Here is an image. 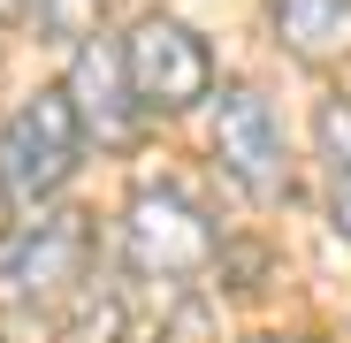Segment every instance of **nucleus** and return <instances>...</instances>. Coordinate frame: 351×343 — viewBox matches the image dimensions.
<instances>
[{
  "label": "nucleus",
  "mask_w": 351,
  "mask_h": 343,
  "mask_svg": "<svg viewBox=\"0 0 351 343\" xmlns=\"http://www.w3.org/2000/svg\"><path fill=\"white\" fill-rule=\"evenodd\" d=\"M123 77H130V92H138L145 114H184V107H199L206 84H214V53H206V38H199L191 23L145 16V23H130V38H123Z\"/></svg>",
  "instance_id": "3"
},
{
  "label": "nucleus",
  "mask_w": 351,
  "mask_h": 343,
  "mask_svg": "<svg viewBox=\"0 0 351 343\" xmlns=\"http://www.w3.org/2000/svg\"><path fill=\"white\" fill-rule=\"evenodd\" d=\"M62 92H69V107H77V130L99 138V145H114V153H123V145L138 138V123H145V107H138V92H130V77H123V46H107V38H84V46H77Z\"/></svg>",
  "instance_id": "6"
},
{
  "label": "nucleus",
  "mask_w": 351,
  "mask_h": 343,
  "mask_svg": "<svg viewBox=\"0 0 351 343\" xmlns=\"http://www.w3.org/2000/svg\"><path fill=\"white\" fill-rule=\"evenodd\" d=\"M0 229H8V191H0Z\"/></svg>",
  "instance_id": "12"
},
{
  "label": "nucleus",
  "mask_w": 351,
  "mask_h": 343,
  "mask_svg": "<svg viewBox=\"0 0 351 343\" xmlns=\"http://www.w3.org/2000/svg\"><path fill=\"white\" fill-rule=\"evenodd\" d=\"M267 23L313 69H328V62L351 53V0H267Z\"/></svg>",
  "instance_id": "7"
},
{
  "label": "nucleus",
  "mask_w": 351,
  "mask_h": 343,
  "mask_svg": "<svg viewBox=\"0 0 351 343\" xmlns=\"http://www.w3.org/2000/svg\"><path fill=\"white\" fill-rule=\"evenodd\" d=\"M92 16H99V0H38V23H53L62 38H99Z\"/></svg>",
  "instance_id": "10"
},
{
  "label": "nucleus",
  "mask_w": 351,
  "mask_h": 343,
  "mask_svg": "<svg viewBox=\"0 0 351 343\" xmlns=\"http://www.w3.org/2000/svg\"><path fill=\"white\" fill-rule=\"evenodd\" d=\"M77 107L69 92H31L16 114H8V130H0V191L8 199H53L69 183V168H77Z\"/></svg>",
  "instance_id": "2"
},
{
  "label": "nucleus",
  "mask_w": 351,
  "mask_h": 343,
  "mask_svg": "<svg viewBox=\"0 0 351 343\" xmlns=\"http://www.w3.org/2000/svg\"><path fill=\"white\" fill-rule=\"evenodd\" d=\"M313 145H321V176H328V221L351 244V99H328L313 114Z\"/></svg>",
  "instance_id": "8"
},
{
  "label": "nucleus",
  "mask_w": 351,
  "mask_h": 343,
  "mask_svg": "<svg viewBox=\"0 0 351 343\" xmlns=\"http://www.w3.org/2000/svg\"><path fill=\"white\" fill-rule=\"evenodd\" d=\"M252 343H306V335H252Z\"/></svg>",
  "instance_id": "11"
},
{
  "label": "nucleus",
  "mask_w": 351,
  "mask_h": 343,
  "mask_svg": "<svg viewBox=\"0 0 351 343\" xmlns=\"http://www.w3.org/2000/svg\"><path fill=\"white\" fill-rule=\"evenodd\" d=\"M123 244H130V267L153 275V282H191V275H206L221 259L214 221L184 191H138L130 221H123Z\"/></svg>",
  "instance_id": "5"
},
{
  "label": "nucleus",
  "mask_w": 351,
  "mask_h": 343,
  "mask_svg": "<svg viewBox=\"0 0 351 343\" xmlns=\"http://www.w3.org/2000/svg\"><path fill=\"white\" fill-rule=\"evenodd\" d=\"M160 343H214V305L206 298H184V305L160 320Z\"/></svg>",
  "instance_id": "9"
},
{
  "label": "nucleus",
  "mask_w": 351,
  "mask_h": 343,
  "mask_svg": "<svg viewBox=\"0 0 351 343\" xmlns=\"http://www.w3.org/2000/svg\"><path fill=\"white\" fill-rule=\"evenodd\" d=\"M214 160H221V176L237 183L245 199L275 206L290 199V153H282V123H275V107L252 92V84H229L214 99Z\"/></svg>",
  "instance_id": "4"
},
{
  "label": "nucleus",
  "mask_w": 351,
  "mask_h": 343,
  "mask_svg": "<svg viewBox=\"0 0 351 343\" xmlns=\"http://www.w3.org/2000/svg\"><path fill=\"white\" fill-rule=\"evenodd\" d=\"M84 282H92V229H84V214H53L0 259V313L53 328Z\"/></svg>",
  "instance_id": "1"
}]
</instances>
